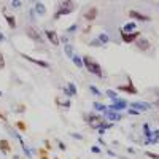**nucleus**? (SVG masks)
<instances>
[{"label":"nucleus","mask_w":159,"mask_h":159,"mask_svg":"<svg viewBox=\"0 0 159 159\" xmlns=\"http://www.w3.org/2000/svg\"><path fill=\"white\" fill-rule=\"evenodd\" d=\"M76 8H78V5H76L75 0H59V3L56 7V11H54V15H52V19L59 21L64 16L72 15L73 11H76Z\"/></svg>","instance_id":"1"},{"label":"nucleus","mask_w":159,"mask_h":159,"mask_svg":"<svg viewBox=\"0 0 159 159\" xmlns=\"http://www.w3.org/2000/svg\"><path fill=\"white\" fill-rule=\"evenodd\" d=\"M83 67L91 73V75H94V76H97V78H103L105 76V73H103V70H102V65L92 57V56H83Z\"/></svg>","instance_id":"2"},{"label":"nucleus","mask_w":159,"mask_h":159,"mask_svg":"<svg viewBox=\"0 0 159 159\" xmlns=\"http://www.w3.org/2000/svg\"><path fill=\"white\" fill-rule=\"evenodd\" d=\"M84 121L88 123V126L91 129H96L97 130L99 127H102L105 124V118L100 116V115H97L96 111H91V113H86L84 115Z\"/></svg>","instance_id":"3"},{"label":"nucleus","mask_w":159,"mask_h":159,"mask_svg":"<svg viewBox=\"0 0 159 159\" xmlns=\"http://www.w3.org/2000/svg\"><path fill=\"white\" fill-rule=\"evenodd\" d=\"M25 35H27V38H30L34 43H40L43 45V37L42 34H40L34 25H25Z\"/></svg>","instance_id":"4"},{"label":"nucleus","mask_w":159,"mask_h":159,"mask_svg":"<svg viewBox=\"0 0 159 159\" xmlns=\"http://www.w3.org/2000/svg\"><path fill=\"white\" fill-rule=\"evenodd\" d=\"M19 56H21L22 59H25L27 62H30V64H35V65H38V67H42V69H46V70H49V69H51V64H49V62H46V61H42V59H35V57H32V56H27L25 52H19Z\"/></svg>","instance_id":"5"},{"label":"nucleus","mask_w":159,"mask_h":159,"mask_svg":"<svg viewBox=\"0 0 159 159\" xmlns=\"http://www.w3.org/2000/svg\"><path fill=\"white\" fill-rule=\"evenodd\" d=\"M127 107V102L124 99H119V97H115L111 99V105H108V110H113V111H121Z\"/></svg>","instance_id":"6"},{"label":"nucleus","mask_w":159,"mask_h":159,"mask_svg":"<svg viewBox=\"0 0 159 159\" xmlns=\"http://www.w3.org/2000/svg\"><path fill=\"white\" fill-rule=\"evenodd\" d=\"M43 34H45V37L48 38V42H49L52 46H59V45H61V37L57 35L56 30H49V29H46Z\"/></svg>","instance_id":"7"},{"label":"nucleus","mask_w":159,"mask_h":159,"mask_svg":"<svg viewBox=\"0 0 159 159\" xmlns=\"http://www.w3.org/2000/svg\"><path fill=\"white\" fill-rule=\"evenodd\" d=\"M121 34V40L124 43H134L135 40L142 35V32H139V30H134V32H119Z\"/></svg>","instance_id":"8"},{"label":"nucleus","mask_w":159,"mask_h":159,"mask_svg":"<svg viewBox=\"0 0 159 159\" xmlns=\"http://www.w3.org/2000/svg\"><path fill=\"white\" fill-rule=\"evenodd\" d=\"M97 15H99V10H97L96 7H91V8H88V10L83 13V19H84L86 22L92 24V21H96Z\"/></svg>","instance_id":"9"},{"label":"nucleus","mask_w":159,"mask_h":159,"mask_svg":"<svg viewBox=\"0 0 159 159\" xmlns=\"http://www.w3.org/2000/svg\"><path fill=\"white\" fill-rule=\"evenodd\" d=\"M129 81H127V84H119V86H116V89L118 91H121V92H127V94H137V88L132 84V81H130V78H127Z\"/></svg>","instance_id":"10"},{"label":"nucleus","mask_w":159,"mask_h":159,"mask_svg":"<svg viewBox=\"0 0 159 159\" xmlns=\"http://www.w3.org/2000/svg\"><path fill=\"white\" fill-rule=\"evenodd\" d=\"M134 43H135V46H137V49H140V51H143V52H145V51H148V49L151 48V43L148 42V40H147V38H143L142 35H140V37H139V38L135 40V42H134Z\"/></svg>","instance_id":"11"},{"label":"nucleus","mask_w":159,"mask_h":159,"mask_svg":"<svg viewBox=\"0 0 159 159\" xmlns=\"http://www.w3.org/2000/svg\"><path fill=\"white\" fill-rule=\"evenodd\" d=\"M129 16H130L132 19H135V21H142V22H148V21H151V18H150V16L143 15V13H140V11H137V10H130V11H129Z\"/></svg>","instance_id":"12"},{"label":"nucleus","mask_w":159,"mask_h":159,"mask_svg":"<svg viewBox=\"0 0 159 159\" xmlns=\"http://www.w3.org/2000/svg\"><path fill=\"white\" fill-rule=\"evenodd\" d=\"M32 10H34V13H35V15H37V16H40V18L46 16V13H48V10H46L45 3H42L40 0L34 3V8H32Z\"/></svg>","instance_id":"13"},{"label":"nucleus","mask_w":159,"mask_h":159,"mask_svg":"<svg viewBox=\"0 0 159 159\" xmlns=\"http://www.w3.org/2000/svg\"><path fill=\"white\" fill-rule=\"evenodd\" d=\"M54 102H56V105H57V108H61V110H70V107H72L70 99L56 97V99H54Z\"/></svg>","instance_id":"14"},{"label":"nucleus","mask_w":159,"mask_h":159,"mask_svg":"<svg viewBox=\"0 0 159 159\" xmlns=\"http://www.w3.org/2000/svg\"><path fill=\"white\" fill-rule=\"evenodd\" d=\"M130 108L139 110V111L142 113V111H148V110L151 108V105L147 103V102H132V103H130Z\"/></svg>","instance_id":"15"},{"label":"nucleus","mask_w":159,"mask_h":159,"mask_svg":"<svg viewBox=\"0 0 159 159\" xmlns=\"http://www.w3.org/2000/svg\"><path fill=\"white\" fill-rule=\"evenodd\" d=\"M103 115L107 116L110 121H121V118H123V115L119 111H113V110H108V108L103 111Z\"/></svg>","instance_id":"16"},{"label":"nucleus","mask_w":159,"mask_h":159,"mask_svg":"<svg viewBox=\"0 0 159 159\" xmlns=\"http://www.w3.org/2000/svg\"><path fill=\"white\" fill-rule=\"evenodd\" d=\"M5 21H7L10 29H13V30L16 29V18L13 16V15H7V13H5Z\"/></svg>","instance_id":"17"},{"label":"nucleus","mask_w":159,"mask_h":159,"mask_svg":"<svg viewBox=\"0 0 159 159\" xmlns=\"http://www.w3.org/2000/svg\"><path fill=\"white\" fill-rule=\"evenodd\" d=\"M0 150H2V153H10L11 151V145H10V142L8 140H5V139H0Z\"/></svg>","instance_id":"18"},{"label":"nucleus","mask_w":159,"mask_h":159,"mask_svg":"<svg viewBox=\"0 0 159 159\" xmlns=\"http://www.w3.org/2000/svg\"><path fill=\"white\" fill-rule=\"evenodd\" d=\"M137 29V25H135V22L134 21H130V22H127V24H124L121 29H119V32H134Z\"/></svg>","instance_id":"19"},{"label":"nucleus","mask_w":159,"mask_h":159,"mask_svg":"<svg viewBox=\"0 0 159 159\" xmlns=\"http://www.w3.org/2000/svg\"><path fill=\"white\" fill-rule=\"evenodd\" d=\"M78 29H80V24H78V22H73L72 25H69V27L65 29V35H67V37H72Z\"/></svg>","instance_id":"20"},{"label":"nucleus","mask_w":159,"mask_h":159,"mask_svg":"<svg viewBox=\"0 0 159 159\" xmlns=\"http://www.w3.org/2000/svg\"><path fill=\"white\" fill-rule=\"evenodd\" d=\"M70 59H72V62H73V65H75V67H78V69H83V57H81V56L73 54Z\"/></svg>","instance_id":"21"},{"label":"nucleus","mask_w":159,"mask_h":159,"mask_svg":"<svg viewBox=\"0 0 159 159\" xmlns=\"http://www.w3.org/2000/svg\"><path fill=\"white\" fill-rule=\"evenodd\" d=\"M97 40L102 43V46H105V45H107V43L110 42V37H108V34H103V32H102V34H99V35H97Z\"/></svg>","instance_id":"22"},{"label":"nucleus","mask_w":159,"mask_h":159,"mask_svg":"<svg viewBox=\"0 0 159 159\" xmlns=\"http://www.w3.org/2000/svg\"><path fill=\"white\" fill-rule=\"evenodd\" d=\"M64 52H65V56L70 59V57L75 54V52H73V46H72L70 43H65V45H64Z\"/></svg>","instance_id":"23"},{"label":"nucleus","mask_w":159,"mask_h":159,"mask_svg":"<svg viewBox=\"0 0 159 159\" xmlns=\"http://www.w3.org/2000/svg\"><path fill=\"white\" fill-rule=\"evenodd\" d=\"M92 108H94L96 111H105V110H107V105H103V103H100V102H94V103H92Z\"/></svg>","instance_id":"24"},{"label":"nucleus","mask_w":159,"mask_h":159,"mask_svg":"<svg viewBox=\"0 0 159 159\" xmlns=\"http://www.w3.org/2000/svg\"><path fill=\"white\" fill-rule=\"evenodd\" d=\"M67 89L70 91V94L75 97L76 94H78V89H76V86H75V83H67Z\"/></svg>","instance_id":"25"},{"label":"nucleus","mask_w":159,"mask_h":159,"mask_svg":"<svg viewBox=\"0 0 159 159\" xmlns=\"http://www.w3.org/2000/svg\"><path fill=\"white\" fill-rule=\"evenodd\" d=\"M89 91H91V92H92V94H94L96 97H102V92H100V91H99L94 84H89Z\"/></svg>","instance_id":"26"},{"label":"nucleus","mask_w":159,"mask_h":159,"mask_svg":"<svg viewBox=\"0 0 159 159\" xmlns=\"http://www.w3.org/2000/svg\"><path fill=\"white\" fill-rule=\"evenodd\" d=\"M10 7H11V8H15V10H18V8L22 7V2H21V0H11Z\"/></svg>","instance_id":"27"},{"label":"nucleus","mask_w":159,"mask_h":159,"mask_svg":"<svg viewBox=\"0 0 159 159\" xmlns=\"http://www.w3.org/2000/svg\"><path fill=\"white\" fill-rule=\"evenodd\" d=\"M88 45H89V46H92V48H102V43L99 42L97 38H94V40H91V42H89Z\"/></svg>","instance_id":"28"},{"label":"nucleus","mask_w":159,"mask_h":159,"mask_svg":"<svg viewBox=\"0 0 159 159\" xmlns=\"http://www.w3.org/2000/svg\"><path fill=\"white\" fill-rule=\"evenodd\" d=\"M105 94H107L110 99H115V97H118V94H116V92H115L113 89H107V92H105Z\"/></svg>","instance_id":"29"},{"label":"nucleus","mask_w":159,"mask_h":159,"mask_svg":"<svg viewBox=\"0 0 159 159\" xmlns=\"http://www.w3.org/2000/svg\"><path fill=\"white\" fill-rule=\"evenodd\" d=\"M62 91H64V96H65V99H72V97H73V96L70 94V91L67 89V86H64V88H62Z\"/></svg>","instance_id":"30"},{"label":"nucleus","mask_w":159,"mask_h":159,"mask_svg":"<svg viewBox=\"0 0 159 159\" xmlns=\"http://www.w3.org/2000/svg\"><path fill=\"white\" fill-rule=\"evenodd\" d=\"M70 137H72V139H75V140H83V139H84L81 134H76V132H72Z\"/></svg>","instance_id":"31"},{"label":"nucleus","mask_w":159,"mask_h":159,"mask_svg":"<svg viewBox=\"0 0 159 159\" xmlns=\"http://www.w3.org/2000/svg\"><path fill=\"white\" fill-rule=\"evenodd\" d=\"M16 127H18L19 130H25V124H24V121H18V123H16Z\"/></svg>","instance_id":"32"},{"label":"nucleus","mask_w":159,"mask_h":159,"mask_svg":"<svg viewBox=\"0 0 159 159\" xmlns=\"http://www.w3.org/2000/svg\"><path fill=\"white\" fill-rule=\"evenodd\" d=\"M57 145H59V150H61V151H65V150H67V147L64 145L62 140H57Z\"/></svg>","instance_id":"33"},{"label":"nucleus","mask_w":159,"mask_h":159,"mask_svg":"<svg viewBox=\"0 0 159 159\" xmlns=\"http://www.w3.org/2000/svg\"><path fill=\"white\" fill-rule=\"evenodd\" d=\"M147 156H148V157H151V159H159V154L151 153V151H147Z\"/></svg>","instance_id":"34"},{"label":"nucleus","mask_w":159,"mask_h":159,"mask_svg":"<svg viewBox=\"0 0 159 159\" xmlns=\"http://www.w3.org/2000/svg\"><path fill=\"white\" fill-rule=\"evenodd\" d=\"M91 151H92V153H94V154H99V153H100L102 150H100V148L97 147V145H94V147H92V148H91Z\"/></svg>","instance_id":"35"},{"label":"nucleus","mask_w":159,"mask_h":159,"mask_svg":"<svg viewBox=\"0 0 159 159\" xmlns=\"http://www.w3.org/2000/svg\"><path fill=\"white\" fill-rule=\"evenodd\" d=\"M5 67V61H3V54L0 52V70H2Z\"/></svg>","instance_id":"36"},{"label":"nucleus","mask_w":159,"mask_h":159,"mask_svg":"<svg viewBox=\"0 0 159 159\" xmlns=\"http://www.w3.org/2000/svg\"><path fill=\"white\" fill-rule=\"evenodd\" d=\"M29 16H30V21H35V18H37V15L34 13V10H32V8L29 10Z\"/></svg>","instance_id":"37"},{"label":"nucleus","mask_w":159,"mask_h":159,"mask_svg":"<svg viewBox=\"0 0 159 159\" xmlns=\"http://www.w3.org/2000/svg\"><path fill=\"white\" fill-rule=\"evenodd\" d=\"M127 113H129V115H140V111H139V110H134V108L127 110Z\"/></svg>","instance_id":"38"},{"label":"nucleus","mask_w":159,"mask_h":159,"mask_svg":"<svg viewBox=\"0 0 159 159\" xmlns=\"http://www.w3.org/2000/svg\"><path fill=\"white\" fill-rule=\"evenodd\" d=\"M5 40H7V37L3 35V32H2V30H0V43H3Z\"/></svg>","instance_id":"39"},{"label":"nucleus","mask_w":159,"mask_h":159,"mask_svg":"<svg viewBox=\"0 0 159 159\" xmlns=\"http://www.w3.org/2000/svg\"><path fill=\"white\" fill-rule=\"evenodd\" d=\"M61 42H62L64 45H65V43H69V37H67V35H64V37L61 38Z\"/></svg>","instance_id":"40"},{"label":"nucleus","mask_w":159,"mask_h":159,"mask_svg":"<svg viewBox=\"0 0 159 159\" xmlns=\"http://www.w3.org/2000/svg\"><path fill=\"white\" fill-rule=\"evenodd\" d=\"M45 147H46V150H52V148H51V143H49L48 140L45 142Z\"/></svg>","instance_id":"41"},{"label":"nucleus","mask_w":159,"mask_h":159,"mask_svg":"<svg viewBox=\"0 0 159 159\" xmlns=\"http://www.w3.org/2000/svg\"><path fill=\"white\" fill-rule=\"evenodd\" d=\"M99 143H100V145H105V142H103V139H102V137H99Z\"/></svg>","instance_id":"42"},{"label":"nucleus","mask_w":159,"mask_h":159,"mask_svg":"<svg viewBox=\"0 0 159 159\" xmlns=\"http://www.w3.org/2000/svg\"><path fill=\"white\" fill-rule=\"evenodd\" d=\"M30 2H38V0H30Z\"/></svg>","instance_id":"43"},{"label":"nucleus","mask_w":159,"mask_h":159,"mask_svg":"<svg viewBox=\"0 0 159 159\" xmlns=\"http://www.w3.org/2000/svg\"><path fill=\"white\" fill-rule=\"evenodd\" d=\"M0 97H2V91H0Z\"/></svg>","instance_id":"44"},{"label":"nucleus","mask_w":159,"mask_h":159,"mask_svg":"<svg viewBox=\"0 0 159 159\" xmlns=\"http://www.w3.org/2000/svg\"><path fill=\"white\" fill-rule=\"evenodd\" d=\"M54 159H57V157H54Z\"/></svg>","instance_id":"45"}]
</instances>
